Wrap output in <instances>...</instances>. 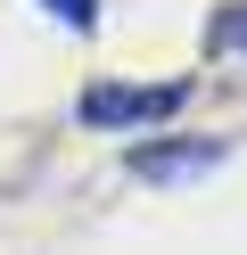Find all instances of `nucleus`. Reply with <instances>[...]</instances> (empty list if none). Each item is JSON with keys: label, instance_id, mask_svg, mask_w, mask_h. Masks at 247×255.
<instances>
[{"label": "nucleus", "instance_id": "f257e3e1", "mask_svg": "<svg viewBox=\"0 0 247 255\" xmlns=\"http://www.w3.org/2000/svg\"><path fill=\"white\" fill-rule=\"evenodd\" d=\"M190 107V83H91L74 99V116L91 132H157Z\"/></svg>", "mask_w": 247, "mask_h": 255}, {"label": "nucleus", "instance_id": "f03ea898", "mask_svg": "<svg viewBox=\"0 0 247 255\" xmlns=\"http://www.w3.org/2000/svg\"><path fill=\"white\" fill-rule=\"evenodd\" d=\"M124 165H132V181H190V173L223 165V140H140Z\"/></svg>", "mask_w": 247, "mask_h": 255}, {"label": "nucleus", "instance_id": "7ed1b4c3", "mask_svg": "<svg viewBox=\"0 0 247 255\" xmlns=\"http://www.w3.org/2000/svg\"><path fill=\"white\" fill-rule=\"evenodd\" d=\"M206 50L214 58H247V0H231V8L206 17Z\"/></svg>", "mask_w": 247, "mask_h": 255}, {"label": "nucleus", "instance_id": "20e7f679", "mask_svg": "<svg viewBox=\"0 0 247 255\" xmlns=\"http://www.w3.org/2000/svg\"><path fill=\"white\" fill-rule=\"evenodd\" d=\"M41 8H49L58 25H74V33H91V25H99V0H41Z\"/></svg>", "mask_w": 247, "mask_h": 255}]
</instances>
